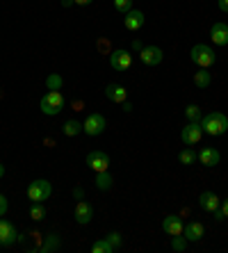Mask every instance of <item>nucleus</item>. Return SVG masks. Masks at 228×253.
<instances>
[{
  "instance_id": "obj_24",
  "label": "nucleus",
  "mask_w": 228,
  "mask_h": 253,
  "mask_svg": "<svg viewBox=\"0 0 228 253\" xmlns=\"http://www.w3.org/2000/svg\"><path fill=\"white\" fill-rule=\"evenodd\" d=\"M62 84H64V80H62V76H59V73H50V76L46 78L48 91H59V89H62Z\"/></svg>"
},
{
  "instance_id": "obj_29",
  "label": "nucleus",
  "mask_w": 228,
  "mask_h": 253,
  "mask_svg": "<svg viewBox=\"0 0 228 253\" xmlns=\"http://www.w3.org/2000/svg\"><path fill=\"white\" fill-rule=\"evenodd\" d=\"M114 9L121 14L130 12V9H133V0H114Z\"/></svg>"
},
{
  "instance_id": "obj_9",
  "label": "nucleus",
  "mask_w": 228,
  "mask_h": 253,
  "mask_svg": "<svg viewBox=\"0 0 228 253\" xmlns=\"http://www.w3.org/2000/svg\"><path fill=\"white\" fill-rule=\"evenodd\" d=\"M201 137H203V128H201V121H187V126L182 128L181 132V139L185 141V144H199Z\"/></svg>"
},
{
  "instance_id": "obj_28",
  "label": "nucleus",
  "mask_w": 228,
  "mask_h": 253,
  "mask_svg": "<svg viewBox=\"0 0 228 253\" xmlns=\"http://www.w3.org/2000/svg\"><path fill=\"white\" fill-rule=\"evenodd\" d=\"M178 160H181V165H194V162H196V153H194V151H189V148H185V151H182L181 155H178Z\"/></svg>"
},
{
  "instance_id": "obj_21",
  "label": "nucleus",
  "mask_w": 228,
  "mask_h": 253,
  "mask_svg": "<svg viewBox=\"0 0 228 253\" xmlns=\"http://www.w3.org/2000/svg\"><path fill=\"white\" fill-rule=\"evenodd\" d=\"M210 73H208V69H199L196 73H194V84L199 89H205V87H210Z\"/></svg>"
},
{
  "instance_id": "obj_26",
  "label": "nucleus",
  "mask_w": 228,
  "mask_h": 253,
  "mask_svg": "<svg viewBox=\"0 0 228 253\" xmlns=\"http://www.w3.org/2000/svg\"><path fill=\"white\" fill-rule=\"evenodd\" d=\"M185 117H187V121H201L203 112H201L199 105H187L185 107Z\"/></svg>"
},
{
  "instance_id": "obj_20",
  "label": "nucleus",
  "mask_w": 228,
  "mask_h": 253,
  "mask_svg": "<svg viewBox=\"0 0 228 253\" xmlns=\"http://www.w3.org/2000/svg\"><path fill=\"white\" fill-rule=\"evenodd\" d=\"M59 249V237L55 235V233H50V235H46V240H44V244L39 247L41 253H50V251H57Z\"/></svg>"
},
{
  "instance_id": "obj_38",
  "label": "nucleus",
  "mask_w": 228,
  "mask_h": 253,
  "mask_svg": "<svg viewBox=\"0 0 228 253\" xmlns=\"http://www.w3.org/2000/svg\"><path fill=\"white\" fill-rule=\"evenodd\" d=\"M62 5H64V7H71V5H73V0H62Z\"/></svg>"
},
{
  "instance_id": "obj_4",
  "label": "nucleus",
  "mask_w": 228,
  "mask_h": 253,
  "mask_svg": "<svg viewBox=\"0 0 228 253\" xmlns=\"http://www.w3.org/2000/svg\"><path fill=\"white\" fill-rule=\"evenodd\" d=\"M62 110H64V96H62V91H48V94H44V98H41V112L46 114V117H55Z\"/></svg>"
},
{
  "instance_id": "obj_33",
  "label": "nucleus",
  "mask_w": 228,
  "mask_h": 253,
  "mask_svg": "<svg viewBox=\"0 0 228 253\" xmlns=\"http://www.w3.org/2000/svg\"><path fill=\"white\" fill-rule=\"evenodd\" d=\"M217 5H219V9H222V12H226V14H228V0H219Z\"/></svg>"
},
{
  "instance_id": "obj_12",
  "label": "nucleus",
  "mask_w": 228,
  "mask_h": 253,
  "mask_svg": "<svg viewBox=\"0 0 228 253\" xmlns=\"http://www.w3.org/2000/svg\"><path fill=\"white\" fill-rule=\"evenodd\" d=\"M162 230L167 235H182V230H185V221H182L178 214H169V217L162 219Z\"/></svg>"
},
{
  "instance_id": "obj_11",
  "label": "nucleus",
  "mask_w": 228,
  "mask_h": 253,
  "mask_svg": "<svg viewBox=\"0 0 228 253\" xmlns=\"http://www.w3.org/2000/svg\"><path fill=\"white\" fill-rule=\"evenodd\" d=\"M123 25H126V30H130V32H137V30L144 28V23H146V18H144V12H139V9H130V12L123 14Z\"/></svg>"
},
{
  "instance_id": "obj_31",
  "label": "nucleus",
  "mask_w": 228,
  "mask_h": 253,
  "mask_svg": "<svg viewBox=\"0 0 228 253\" xmlns=\"http://www.w3.org/2000/svg\"><path fill=\"white\" fill-rule=\"evenodd\" d=\"M7 210H9V201H7V196L0 194V217H5Z\"/></svg>"
},
{
  "instance_id": "obj_8",
  "label": "nucleus",
  "mask_w": 228,
  "mask_h": 253,
  "mask_svg": "<svg viewBox=\"0 0 228 253\" xmlns=\"http://www.w3.org/2000/svg\"><path fill=\"white\" fill-rule=\"evenodd\" d=\"M110 66L114 71H128L133 66V55L128 50H123V48H117V50L110 53Z\"/></svg>"
},
{
  "instance_id": "obj_18",
  "label": "nucleus",
  "mask_w": 228,
  "mask_h": 253,
  "mask_svg": "<svg viewBox=\"0 0 228 253\" xmlns=\"http://www.w3.org/2000/svg\"><path fill=\"white\" fill-rule=\"evenodd\" d=\"M196 158H199V162L205 165V167H217L219 165V160H222V153H219L217 148H203Z\"/></svg>"
},
{
  "instance_id": "obj_2",
  "label": "nucleus",
  "mask_w": 228,
  "mask_h": 253,
  "mask_svg": "<svg viewBox=\"0 0 228 253\" xmlns=\"http://www.w3.org/2000/svg\"><path fill=\"white\" fill-rule=\"evenodd\" d=\"M189 59H192L196 66L201 69H210L217 62V53L212 46H205V43H196V46L189 50Z\"/></svg>"
},
{
  "instance_id": "obj_37",
  "label": "nucleus",
  "mask_w": 228,
  "mask_h": 253,
  "mask_svg": "<svg viewBox=\"0 0 228 253\" xmlns=\"http://www.w3.org/2000/svg\"><path fill=\"white\" fill-rule=\"evenodd\" d=\"M133 48H135V50H141V48H144V46H141L139 42H133Z\"/></svg>"
},
{
  "instance_id": "obj_32",
  "label": "nucleus",
  "mask_w": 228,
  "mask_h": 253,
  "mask_svg": "<svg viewBox=\"0 0 228 253\" xmlns=\"http://www.w3.org/2000/svg\"><path fill=\"white\" fill-rule=\"evenodd\" d=\"M73 196H76L78 201H82V196H85V192H82V187H76V189H73Z\"/></svg>"
},
{
  "instance_id": "obj_13",
  "label": "nucleus",
  "mask_w": 228,
  "mask_h": 253,
  "mask_svg": "<svg viewBox=\"0 0 228 253\" xmlns=\"http://www.w3.org/2000/svg\"><path fill=\"white\" fill-rule=\"evenodd\" d=\"M73 214H76V221H78V224H80V226H87L89 221L94 219V206H91V203H87V201H80V203L76 206V212H73Z\"/></svg>"
},
{
  "instance_id": "obj_25",
  "label": "nucleus",
  "mask_w": 228,
  "mask_h": 253,
  "mask_svg": "<svg viewBox=\"0 0 228 253\" xmlns=\"http://www.w3.org/2000/svg\"><path fill=\"white\" fill-rule=\"evenodd\" d=\"M112 251H114V247L110 244V240H107V237L94 242V247H91V253H112Z\"/></svg>"
},
{
  "instance_id": "obj_3",
  "label": "nucleus",
  "mask_w": 228,
  "mask_h": 253,
  "mask_svg": "<svg viewBox=\"0 0 228 253\" xmlns=\"http://www.w3.org/2000/svg\"><path fill=\"white\" fill-rule=\"evenodd\" d=\"M50 194H53V185L48 183V180H44V178L32 180V183L28 185V199L32 201V203H44V201L50 199Z\"/></svg>"
},
{
  "instance_id": "obj_30",
  "label": "nucleus",
  "mask_w": 228,
  "mask_h": 253,
  "mask_svg": "<svg viewBox=\"0 0 228 253\" xmlns=\"http://www.w3.org/2000/svg\"><path fill=\"white\" fill-rule=\"evenodd\" d=\"M107 240H110V244L114 247V251L121 247V235H119V233H110V235H107Z\"/></svg>"
},
{
  "instance_id": "obj_23",
  "label": "nucleus",
  "mask_w": 228,
  "mask_h": 253,
  "mask_svg": "<svg viewBox=\"0 0 228 253\" xmlns=\"http://www.w3.org/2000/svg\"><path fill=\"white\" fill-rule=\"evenodd\" d=\"M30 219H32V221H44V219H46V208H44V203H32V206H30Z\"/></svg>"
},
{
  "instance_id": "obj_5",
  "label": "nucleus",
  "mask_w": 228,
  "mask_h": 253,
  "mask_svg": "<svg viewBox=\"0 0 228 253\" xmlns=\"http://www.w3.org/2000/svg\"><path fill=\"white\" fill-rule=\"evenodd\" d=\"M105 128H107V121L103 114H89V117L85 119V124H82V132H87L89 137L103 135Z\"/></svg>"
},
{
  "instance_id": "obj_1",
  "label": "nucleus",
  "mask_w": 228,
  "mask_h": 253,
  "mask_svg": "<svg viewBox=\"0 0 228 253\" xmlns=\"http://www.w3.org/2000/svg\"><path fill=\"white\" fill-rule=\"evenodd\" d=\"M201 128L205 135L219 137L228 130V117L224 112H208L205 117H201Z\"/></svg>"
},
{
  "instance_id": "obj_19",
  "label": "nucleus",
  "mask_w": 228,
  "mask_h": 253,
  "mask_svg": "<svg viewBox=\"0 0 228 253\" xmlns=\"http://www.w3.org/2000/svg\"><path fill=\"white\" fill-rule=\"evenodd\" d=\"M112 185H114V178H112L110 171H98V173H96V189L107 192Z\"/></svg>"
},
{
  "instance_id": "obj_6",
  "label": "nucleus",
  "mask_w": 228,
  "mask_h": 253,
  "mask_svg": "<svg viewBox=\"0 0 228 253\" xmlns=\"http://www.w3.org/2000/svg\"><path fill=\"white\" fill-rule=\"evenodd\" d=\"M18 240H21V235H18L16 226L0 217V247H12Z\"/></svg>"
},
{
  "instance_id": "obj_17",
  "label": "nucleus",
  "mask_w": 228,
  "mask_h": 253,
  "mask_svg": "<svg viewBox=\"0 0 228 253\" xmlns=\"http://www.w3.org/2000/svg\"><path fill=\"white\" fill-rule=\"evenodd\" d=\"M199 206L203 208L205 212H215L217 208L222 206V201H219V196H217L215 192H203V194L199 196Z\"/></svg>"
},
{
  "instance_id": "obj_10",
  "label": "nucleus",
  "mask_w": 228,
  "mask_h": 253,
  "mask_svg": "<svg viewBox=\"0 0 228 253\" xmlns=\"http://www.w3.org/2000/svg\"><path fill=\"white\" fill-rule=\"evenodd\" d=\"M139 59L146 66H158L164 59V53H162V48H158V46H144L139 50Z\"/></svg>"
},
{
  "instance_id": "obj_35",
  "label": "nucleus",
  "mask_w": 228,
  "mask_h": 253,
  "mask_svg": "<svg viewBox=\"0 0 228 253\" xmlns=\"http://www.w3.org/2000/svg\"><path fill=\"white\" fill-rule=\"evenodd\" d=\"M76 5H89V2H94V0H73Z\"/></svg>"
},
{
  "instance_id": "obj_15",
  "label": "nucleus",
  "mask_w": 228,
  "mask_h": 253,
  "mask_svg": "<svg viewBox=\"0 0 228 253\" xmlns=\"http://www.w3.org/2000/svg\"><path fill=\"white\" fill-rule=\"evenodd\" d=\"M182 235H185L187 242H199L205 237V228L201 221H189V224L185 226V230H182Z\"/></svg>"
},
{
  "instance_id": "obj_36",
  "label": "nucleus",
  "mask_w": 228,
  "mask_h": 253,
  "mask_svg": "<svg viewBox=\"0 0 228 253\" xmlns=\"http://www.w3.org/2000/svg\"><path fill=\"white\" fill-rule=\"evenodd\" d=\"M2 178H5V165L0 162V180H2Z\"/></svg>"
},
{
  "instance_id": "obj_16",
  "label": "nucleus",
  "mask_w": 228,
  "mask_h": 253,
  "mask_svg": "<svg viewBox=\"0 0 228 253\" xmlns=\"http://www.w3.org/2000/svg\"><path fill=\"white\" fill-rule=\"evenodd\" d=\"M105 96H107V100H112V103H121V105L128 100V91H126L123 84H107Z\"/></svg>"
},
{
  "instance_id": "obj_14",
  "label": "nucleus",
  "mask_w": 228,
  "mask_h": 253,
  "mask_svg": "<svg viewBox=\"0 0 228 253\" xmlns=\"http://www.w3.org/2000/svg\"><path fill=\"white\" fill-rule=\"evenodd\" d=\"M210 39L217 43V46H226L228 43V25L224 21H217L210 28Z\"/></svg>"
},
{
  "instance_id": "obj_34",
  "label": "nucleus",
  "mask_w": 228,
  "mask_h": 253,
  "mask_svg": "<svg viewBox=\"0 0 228 253\" xmlns=\"http://www.w3.org/2000/svg\"><path fill=\"white\" fill-rule=\"evenodd\" d=\"M219 208H222V212H224V217H226V219H228V199H226V201H224V203H222V206H219Z\"/></svg>"
},
{
  "instance_id": "obj_22",
  "label": "nucleus",
  "mask_w": 228,
  "mask_h": 253,
  "mask_svg": "<svg viewBox=\"0 0 228 253\" xmlns=\"http://www.w3.org/2000/svg\"><path fill=\"white\" fill-rule=\"evenodd\" d=\"M62 132H64L66 137H76L78 132H82V124L76 121V119H69V121L62 126Z\"/></svg>"
},
{
  "instance_id": "obj_27",
  "label": "nucleus",
  "mask_w": 228,
  "mask_h": 253,
  "mask_svg": "<svg viewBox=\"0 0 228 253\" xmlns=\"http://www.w3.org/2000/svg\"><path fill=\"white\" fill-rule=\"evenodd\" d=\"M171 249H174L176 253H181L187 249V240H185V235H174V240H171Z\"/></svg>"
},
{
  "instance_id": "obj_7",
  "label": "nucleus",
  "mask_w": 228,
  "mask_h": 253,
  "mask_svg": "<svg viewBox=\"0 0 228 253\" xmlns=\"http://www.w3.org/2000/svg\"><path fill=\"white\" fill-rule=\"evenodd\" d=\"M87 167L91 171H107L110 169V155L105 151H89L87 153Z\"/></svg>"
}]
</instances>
